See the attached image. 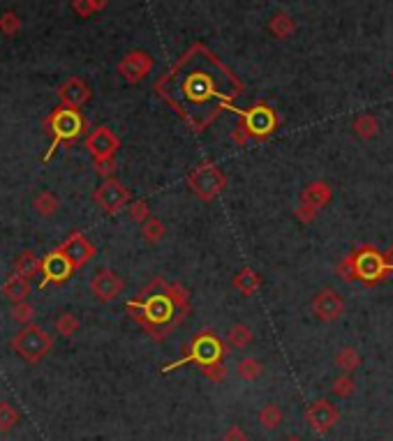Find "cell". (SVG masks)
<instances>
[{"mask_svg":"<svg viewBox=\"0 0 393 441\" xmlns=\"http://www.w3.org/2000/svg\"><path fill=\"white\" fill-rule=\"evenodd\" d=\"M46 132L53 136L49 153L44 155V162H49L56 148L60 143H72L77 136H81V132L86 129V120L84 116L79 114V109H67V107H58L49 114V118L44 120Z\"/></svg>","mask_w":393,"mask_h":441,"instance_id":"1","label":"cell"},{"mask_svg":"<svg viewBox=\"0 0 393 441\" xmlns=\"http://www.w3.org/2000/svg\"><path fill=\"white\" fill-rule=\"evenodd\" d=\"M10 347L19 358L35 365L49 356V351L53 347V337L46 333L42 326H37V323H28V326H24L12 337Z\"/></svg>","mask_w":393,"mask_h":441,"instance_id":"2","label":"cell"},{"mask_svg":"<svg viewBox=\"0 0 393 441\" xmlns=\"http://www.w3.org/2000/svg\"><path fill=\"white\" fill-rule=\"evenodd\" d=\"M93 201L109 215H116L125 206H130V190L116 178H105L100 183V188L93 192Z\"/></svg>","mask_w":393,"mask_h":441,"instance_id":"3","label":"cell"},{"mask_svg":"<svg viewBox=\"0 0 393 441\" xmlns=\"http://www.w3.org/2000/svg\"><path fill=\"white\" fill-rule=\"evenodd\" d=\"M227 185V178L220 174L216 167H199L197 171H192L190 174V188L197 192L202 199H213L218 197L220 192L225 190Z\"/></svg>","mask_w":393,"mask_h":441,"instance_id":"4","label":"cell"},{"mask_svg":"<svg viewBox=\"0 0 393 441\" xmlns=\"http://www.w3.org/2000/svg\"><path fill=\"white\" fill-rule=\"evenodd\" d=\"M77 268L72 266V261L65 257L63 252L53 250L42 259V287L46 285H63L72 278V273Z\"/></svg>","mask_w":393,"mask_h":441,"instance_id":"5","label":"cell"},{"mask_svg":"<svg viewBox=\"0 0 393 441\" xmlns=\"http://www.w3.org/2000/svg\"><path fill=\"white\" fill-rule=\"evenodd\" d=\"M58 252H63L65 257L72 261L74 268H84L88 261L95 257V245L81 231H72L70 236L60 243Z\"/></svg>","mask_w":393,"mask_h":441,"instance_id":"6","label":"cell"},{"mask_svg":"<svg viewBox=\"0 0 393 441\" xmlns=\"http://www.w3.org/2000/svg\"><path fill=\"white\" fill-rule=\"evenodd\" d=\"M86 148L93 155L95 162L100 160H114L116 150H119V136L109 127H98L86 136Z\"/></svg>","mask_w":393,"mask_h":441,"instance_id":"7","label":"cell"},{"mask_svg":"<svg viewBox=\"0 0 393 441\" xmlns=\"http://www.w3.org/2000/svg\"><path fill=\"white\" fill-rule=\"evenodd\" d=\"M338 418H340V411H338L329 399H317V402L310 404L306 411V420H308L310 430L317 434H326L331 427L338 423Z\"/></svg>","mask_w":393,"mask_h":441,"instance_id":"8","label":"cell"},{"mask_svg":"<svg viewBox=\"0 0 393 441\" xmlns=\"http://www.w3.org/2000/svg\"><path fill=\"white\" fill-rule=\"evenodd\" d=\"M123 289H125L123 278H119L114 271H107V268L105 271H98L91 280V294L102 303L116 300L123 294Z\"/></svg>","mask_w":393,"mask_h":441,"instance_id":"9","label":"cell"},{"mask_svg":"<svg viewBox=\"0 0 393 441\" xmlns=\"http://www.w3.org/2000/svg\"><path fill=\"white\" fill-rule=\"evenodd\" d=\"M313 312L317 319L333 321L344 312V300L340 298V294L333 291V289H322L313 300Z\"/></svg>","mask_w":393,"mask_h":441,"instance_id":"10","label":"cell"},{"mask_svg":"<svg viewBox=\"0 0 393 441\" xmlns=\"http://www.w3.org/2000/svg\"><path fill=\"white\" fill-rule=\"evenodd\" d=\"M58 98H60V107L81 109L88 100H91V88H88L86 81H81L79 77H72V79H67L65 84H60Z\"/></svg>","mask_w":393,"mask_h":441,"instance_id":"11","label":"cell"},{"mask_svg":"<svg viewBox=\"0 0 393 441\" xmlns=\"http://www.w3.org/2000/svg\"><path fill=\"white\" fill-rule=\"evenodd\" d=\"M150 67H153V58H150L148 53L132 51L121 60L119 72L130 81V84H139V81L150 72Z\"/></svg>","mask_w":393,"mask_h":441,"instance_id":"12","label":"cell"},{"mask_svg":"<svg viewBox=\"0 0 393 441\" xmlns=\"http://www.w3.org/2000/svg\"><path fill=\"white\" fill-rule=\"evenodd\" d=\"M356 275L361 280H379L382 275L389 271V264L382 254H377L375 250H363L358 252L356 257Z\"/></svg>","mask_w":393,"mask_h":441,"instance_id":"13","label":"cell"},{"mask_svg":"<svg viewBox=\"0 0 393 441\" xmlns=\"http://www.w3.org/2000/svg\"><path fill=\"white\" fill-rule=\"evenodd\" d=\"M225 351L220 347V342L216 340L213 335H202L197 337L195 344H192V354L188 356L190 361H197L202 365H209V363H216L220 361V356H222Z\"/></svg>","mask_w":393,"mask_h":441,"instance_id":"14","label":"cell"},{"mask_svg":"<svg viewBox=\"0 0 393 441\" xmlns=\"http://www.w3.org/2000/svg\"><path fill=\"white\" fill-rule=\"evenodd\" d=\"M275 125V116L271 109L257 107L245 114V129L250 134H268Z\"/></svg>","mask_w":393,"mask_h":441,"instance_id":"15","label":"cell"},{"mask_svg":"<svg viewBox=\"0 0 393 441\" xmlns=\"http://www.w3.org/2000/svg\"><path fill=\"white\" fill-rule=\"evenodd\" d=\"M0 291H3V296L12 303V305H15V303H21V300H28L30 280H26L17 273H10V278L3 282V289H0Z\"/></svg>","mask_w":393,"mask_h":441,"instance_id":"16","label":"cell"},{"mask_svg":"<svg viewBox=\"0 0 393 441\" xmlns=\"http://www.w3.org/2000/svg\"><path fill=\"white\" fill-rule=\"evenodd\" d=\"M12 273L21 275V278H26V280L37 278V275L42 273V259H40L35 252L24 250V252L15 259V268H12Z\"/></svg>","mask_w":393,"mask_h":441,"instance_id":"17","label":"cell"},{"mask_svg":"<svg viewBox=\"0 0 393 441\" xmlns=\"http://www.w3.org/2000/svg\"><path fill=\"white\" fill-rule=\"evenodd\" d=\"M33 210H35L40 217H53L60 210V199L53 195V192L44 190L33 199Z\"/></svg>","mask_w":393,"mask_h":441,"instance_id":"18","label":"cell"},{"mask_svg":"<svg viewBox=\"0 0 393 441\" xmlns=\"http://www.w3.org/2000/svg\"><path fill=\"white\" fill-rule=\"evenodd\" d=\"M282 418H285V413H282L280 406H278V404H273V402L264 404V406H261V409H259V413H257L259 425L264 427V430H268V432L278 430L280 423H282Z\"/></svg>","mask_w":393,"mask_h":441,"instance_id":"19","label":"cell"},{"mask_svg":"<svg viewBox=\"0 0 393 441\" xmlns=\"http://www.w3.org/2000/svg\"><path fill=\"white\" fill-rule=\"evenodd\" d=\"M331 199V188L326 183H310L306 192H303V201L315 206V208H322V206H326Z\"/></svg>","mask_w":393,"mask_h":441,"instance_id":"20","label":"cell"},{"mask_svg":"<svg viewBox=\"0 0 393 441\" xmlns=\"http://www.w3.org/2000/svg\"><path fill=\"white\" fill-rule=\"evenodd\" d=\"M234 287L238 289L241 294H254L257 289L261 287V278H259V273H254L252 268H243L236 278H234Z\"/></svg>","mask_w":393,"mask_h":441,"instance_id":"21","label":"cell"},{"mask_svg":"<svg viewBox=\"0 0 393 441\" xmlns=\"http://www.w3.org/2000/svg\"><path fill=\"white\" fill-rule=\"evenodd\" d=\"M21 420V413L12 402H0V432L8 434L19 425Z\"/></svg>","mask_w":393,"mask_h":441,"instance_id":"22","label":"cell"},{"mask_svg":"<svg viewBox=\"0 0 393 441\" xmlns=\"http://www.w3.org/2000/svg\"><path fill=\"white\" fill-rule=\"evenodd\" d=\"M236 375L243 379V381H257V379L261 377V363L252 356L241 358V361L236 363Z\"/></svg>","mask_w":393,"mask_h":441,"instance_id":"23","label":"cell"},{"mask_svg":"<svg viewBox=\"0 0 393 441\" xmlns=\"http://www.w3.org/2000/svg\"><path fill=\"white\" fill-rule=\"evenodd\" d=\"M335 365L344 372V375H349V372L358 370V365H361V356H358L356 349L342 347V349L335 354Z\"/></svg>","mask_w":393,"mask_h":441,"instance_id":"24","label":"cell"},{"mask_svg":"<svg viewBox=\"0 0 393 441\" xmlns=\"http://www.w3.org/2000/svg\"><path fill=\"white\" fill-rule=\"evenodd\" d=\"M227 340L234 349H245L247 344L252 342V328L245 326V323H236V326H232V330L227 333Z\"/></svg>","mask_w":393,"mask_h":441,"instance_id":"25","label":"cell"},{"mask_svg":"<svg viewBox=\"0 0 393 441\" xmlns=\"http://www.w3.org/2000/svg\"><path fill=\"white\" fill-rule=\"evenodd\" d=\"M53 326H56V333L60 337H72L81 328V321H79L77 314L63 312V314H58V319H56V323H53Z\"/></svg>","mask_w":393,"mask_h":441,"instance_id":"26","label":"cell"},{"mask_svg":"<svg viewBox=\"0 0 393 441\" xmlns=\"http://www.w3.org/2000/svg\"><path fill=\"white\" fill-rule=\"evenodd\" d=\"M141 233H143V238H146L148 243H160V240L164 238V233H167V226L162 224V219L150 217V219H146V222L141 224Z\"/></svg>","mask_w":393,"mask_h":441,"instance_id":"27","label":"cell"},{"mask_svg":"<svg viewBox=\"0 0 393 441\" xmlns=\"http://www.w3.org/2000/svg\"><path fill=\"white\" fill-rule=\"evenodd\" d=\"M354 390H356V384H354V379H351L349 375L335 377L333 384H331V393H333L335 397H342V399L354 395Z\"/></svg>","mask_w":393,"mask_h":441,"instance_id":"28","label":"cell"},{"mask_svg":"<svg viewBox=\"0 0 393 441\" xmlns=\"http://www.w3.org/2000/svg\"><path fill=\"white\" fill-rule=\"evenodd\" d=\"M294 19L289 15H275L271 19V33L275 37H289L294 33Z\"/></svg>","mask_w":393,"mask_h":441,"instance_id":"29","label":"cell"},{"mask_svg":"<svg viewBox=\"0 0 393 441\" xmlns=\"http://www.w3.org/2000/svg\"><path fill=\"white\" fill-rule=\"evenodd\" d=\"M377 129H379V125H377V120L372 118V116H358V118L354 120V132L361 136V139H372V136L377 134Z\"/></svg>","mask_w":393,"mask_h":441,"instance_id":"30","label":"cell"},{"mask_svg":"<svg viewBox=\"0 0 393 441\" xmlns=\"http://www.w3.org/2000/svg\"><path fill=\"white\" fill-rule=\"evenodd\" d=\"M12 319L21 323V326H28V323H33V319H35V307H33L28 300L15 303V305H12Z\"/></svg>","mask_w":393,"mask_h":441,"instance_id":"31","label":"cell"},{"mask_svg":"<svg viewBox=\"0 0 393 441\" xmlns=\"http://www.w3.org/2000/svg\"><path fill=\"white\" fill-rule=\"evenodd\" d=\"M21 30V21H19L17 15H12V12H8V15L0 17V33H5V35H17V33Z\"/></svg>","mask_w":393,"mask_h":441,"instance_id":"32","label":"cell"},{"mask_svg":"<svg viewBox=\"0 0 393 441\" xmlns=\"http://www.w3.org/2000/svg\"><path fill=\"white\" fill-rule=\"evenodd\" d=\"M202 372H204V377L206 379H211V381H225L227 379V368L220 361H216V363H209V365H202Z\"/></svg>","mask_w":393,"mask_h":441,"instance_id":"33","label":"cell"},{"mask_svg":"<svg viewBox=\"0 0 393 441\" xmlns=\"http://www.w3.org/2000/svg\"><path fill=\"white\" fill-rule=\"evenodd\" d=\"M128 213H130V217H132L134 222H139V224H143L146 219H150V208H148L146 201H132V204H130Z\"/></svg>","mask_w":393,"mask_h":441,"instance_id":"34","label":"cell"},{"mask_svg":"<svg viewBox=\"0 0 393 441\" xmlns=\"http://www.w3.org/2000/svg\"><path fill=\"white\" fill-rule=\"evenodd\" d=\"M338 275H340L342 280H354V278H358L356 275V261H354V257H349V259H342V264L338 266Z\"/></svg>","mask_w":393,"mask_h":441,"instance_id":"35","label":"cell"},{"mask_svg":"<svg viewBox=\"0 0 393 441\" xmlns=\"http://www.w3.org/2000/svg\"><path fill=\"white\" fill-rule=\"evenodd\" d=\"M317 210H320V208H315V206L301 201L299 208H296V217H299L301 222H313V217L317 215Z\"/></svg>","mask_w":393,"mask_h":441,"instance_id":"36","label":"cell"},{"mask_svg":"<svg viewBox=\"0 0 393 441\" xmlns=\"http://www.w3.org/2000/svg\"><path fill=\"white\" fill-rule=\"evenodd\" d=\"M222 441H247V434L241 425H229L225 430V437Z\"/></svg>","mask_w":393,"mask_h":441,"instance_id":"37","label":"cell"},{"mask_svg":"<svg viewBox=\"0 0 393 441\" xmlns=\"http://www.w3.org/2000/svg\"><path fill=\"white\" fill-rule=\"evenodd\" d=\"M95 171H98L102 178H114L116 162L114 160H100V162H95Z\"/></svg>","mask_w":393,"mask_h":441,"instance_id":"38","label":"cell"},{"mask_svg":"<svg viewBox=\"0 0 393 441\" xmlns=\"http://www.w3.org/2000/svg\"><path fill=\"white\" fill-rule=\"evenodd\" d=\"M72 8H74V12H77L79 17H91V15H95V8H93L91 0H74Z\"/></svg>","mask_w":393,"mask_h":441,"instance_id":"39","label":"cell"},{"mask_svg":"<svg viewBox=\"0 0 393 441\" xmlns=\"http://www.w3.org/2000/svg\"><path fill=\"white\" fill-rule=\"evenodd\" d=\"M91 3H93L95 12H100V10H105V8H107V0H91Z\"/></svg>","mask_w":393,"mask_h":441,"instance_id":"40","label":"cell"},{"mask_svg":"<svg viewBox=\"0 0 393 441\" xmlns=\"http://www.w3.org/2000/svg\"><path fill=\"white\" fill-rule=\"evenodd\" d=\"M384 259H386V264H389V268H393V245L389 247V250H386Z\"/></svg>","mask_w":393,"mask_h":441,"instance_id":"41","label":"cell"},{"mask_svg":"<svg viewBox=\"0 0 393 441\" xmlns=\"http://www.w3.org/2000/svg\"><path fill=\"white\" fill-rule=\"evenodd\" d=\"M285 441H303V439L301 437H287Z\"/></svg>","mask_w":393,"mask_h":441,"instance_id":"42","label":"cell"}]
</instances>
